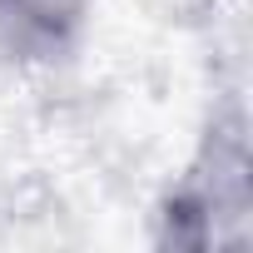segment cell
<instances>
[{"instance_id": "6da1fadb", "label": "cell", "mask_w": 253, "mask_h": 253, "mask_svg": "<svg viewBox=\"0 0 253 253\" xmlns=\"http://www.w3.org/2000/svg\"><path fill=\"white\" fill-rule=\"evenodd\" d=\"M248 204H253L248 109L238 89H218L194 159L154 204V243L184 253L228 248L243 238Z\"/></svg>"}, {"instance_id": "7a4b0ae2", "label": "cell", "mask_w": 253, "mask_h": 253, "mask_svg": "<svg viewBox=\"0 0 253 253\" xmlns=\"http://www.w3.org/2000/svg\"><path fill=\"white\" fill-rule=\"evenodd\" d=\"M94 25V0H0V65L60 70Z\"/></svg>"}]
</instances>
